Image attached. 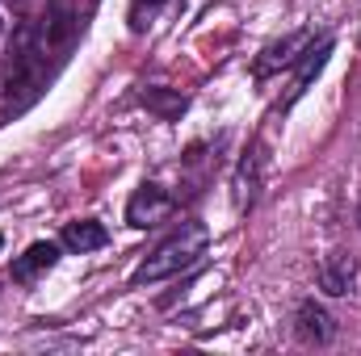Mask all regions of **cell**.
<instances>
[{
  "label": "cell",
  "mask_w": 361,
  "mask_h": 356,
  "mask_svg": "<svg viewBox=\"0 0 361 356\" xmlns=\"http://www.w3.org/2000/svg\"><path fill=\"white\" fill-rule=\"evenodd\" d=\"M68 252H76V256H85V252H97V248H105L109 243V231L101 227V222H92V218H80V222H68L63 227V239H59Z\"/></svg>",
  "instance_id": "cell-9"
},
{
  "label": "cell",
  "mask_w": 361,
  "mask_h": 356,
  "mask_svg": "<svg viewBox=\"0 0 361 356\" xmlns=\"http://www.w3.org/2000/svg\"><path fill=\"white\" fill-rule=\"evenodd\" d=\"M55 265H59V243H55V239H38V243H30V248L13 260V281L34 285L42 272H51Z\"/></svg>",
  "instance_id": "cell-6"
},
{
  "label": "cell",
  "mask_w": 361,
  "mask_h": 356,
  "mask_svg": "<svg viewBox=\"0 0 361 356\" xmlns=\"http://www.w3.org/2000/svg\"><path fill=\"white\" fill-rule=\"evenodd\" d=\"M173 210H177V201H173L169 189H160V184H143V189H135L130 201H126V222L139 227V231H152V227L169 222Z\"/></svg>",
  "instance_id": "cell-3"
},
{
  "label": "cell",
  "mask_w": 361,
  "mask_h": 356,
  "mask_svg": "<svg viewBox=\"0 0 361 356\" xmlns=\"http://www.w3.org/2000/svg\"><path fill=\"white\" fill-rule=\"evenodd\" d=\"M160 4H164V0H135V4H130V30H135V34H143V30L156 21Z\"/></svg>",
  "instance_id": "cell-11"
},
{
  "label": "cell",
  "mask_w": 361,
  "mask_h": 356,
  "mask_svg": "<svg viewBox=\"0 0 361 356\" xmlns=\"http://www.w3.org/2000/svg\"><path fill=\"white\" fill-rule=\"evenodd\" d=\"M210 248V231L206 222H180V231H173L156 252L143 256V265L130 272V285H156V281H169L185 268H193Z\"/></svg>",
  "instance_id": "cell-2"
},
{
  "label": "cell",
  "mask_w": 361,
  "mask_h": 356,
  "mask_svg": "<svg viewBox=\"0 0 361 356\" xmlns=\"http://www.w3.org/2000/svg\"><path fill=\"white\" fill-rule=\"evenodd\" d=\"M47 42L38 34V25H21L17 30V46H13V59L4 68V80H0V105L4 109H25L42 80H47Z\"/></svg>",
  "instance_id": "cell-1"
},
{
  "label": "cell",
  "mask_w": 361,
  "mask_h": 356,
  "mask_svg": "<svg viewBox=\"0 0 361 356\" xmlns=\"http://www.w3.org/2000/svg\"><path fill=\"white\" fill-rule=\"evenodd\" d=\"M311 42V34L307 30H298V34H290V38H281V42H273L269 51L261 55V63H257V76H269V72H277V68H290L298 55L294 51H302Z\"/></svg>",
  "instance_id": "cell-10"
},
{
  "label": "cell",
  "mask_w": 361,
  "mask_h": 356,
  "mask_svg": "<svg viewBox=\"0 0 361 356\" xmlns=\"http://www.w3.org/2000/svg\"><path fill=\"white\" fill-rule=\"evenodd\" d=\"M294 331H298V340L302 344H332L336 340V319L319 306V302H298V310H294Z\"/></svg>",
  "instance_id": "cell-5"
},
{
  "label": "cell",
  "mask_w": 361,
  "mask_h": 356,
  "mask_svg": "<svg viewBox=\"0 0 361 356\" xmlns=\"http://www.w3.org/2000/svg\"><path fill=\"white\" fill-rule=\"evenodd\" d=\"M315 281H319V289L328 293V298H345V293H353V285H357V256H349V252H328L319 268H315Z\"/></svg>",
  "instance_id": "cell-4"
},
{
  "label": "cell",
  "mask_w": 361,
  "mask_h": 356,
  "mask_svg": "<svg viewBox=\"0 0 361 356\" xmlns=\"http://www.w3.org/2000/svg\"><path fill=\"white\" fill-rule=\"evenodd\" d=\"M328 55H332V38H319L311 51H302V63H298V72H294V84H290V96H286V105H294V101L307 92V84H311V80L324 72Z\"/></svg>",
  "instance_id": "cell-8"
},
{
  "label": "cell",
  "mask_w": 361,
  "mask_h": 356,
  "mask_svg": "<svg viewBox=\"0 0 361 356\" xmlns=\"http://www.w3.org/2000/svg\"><path fill=\"white\" fill-rule=\"evenodd\" d=\"M357 227H361V210H357Z\"/></svg>",
  "instance_id": "cell-13"
},
{
  "label": "cell",
  "mask_w": 361,
  "mask_h": 356,
  "mask_svg": "<svg viewBox=\"0 0 361 356\" xmlns=\"http://www.w3.org/2000/svg\"><path fill=\"white\" fill-rule=\"evenodd\" d=\"M261 172H265V164H261V151L252 147V151L240 160V168H235V180H231V197H235V210H252V201H257V193H261Z\"/></svg>",
  "instance_id": "cell-7"
},
{
  "label": "cell",
  "mask_w": 361,
  "mask_h": 356,
  "mask_svg": "<svg viewBox=\"0 0 361 356\" xmlns=\"http://www.w3.org/2000/svg\"><path fill=\"white\" fill-rule=\"evenodd\" d=\"M143 105H156V109H164V113H180V109H185V96H169V101H164L160 89H147L143 92Z\"/></svg>",
  "instance_id": "cell-12"
}]
</instances>
